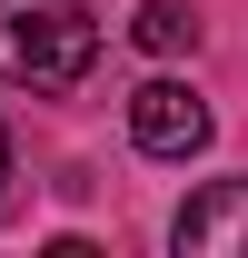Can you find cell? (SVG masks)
Returning a JSON list of instances; mask_svg holds the SVG:
<instances>
[{
  "label": "cell",
  "mask_w": 248,
  "mask_h": 258,
  "mask_svg": "<svg viewBox=\"0 0 248 258\" xmlns=\"http://www.w3.org/2000/svg\"><path fill=\"white\" fill-rule=\"evenodd\" d=\"M129 40H139V50H159V60H179V50H199V10H189V0H139Z\"/></svg>",
  "instance_id": "obj_4"
},
{
  "label": "cell",
  "mask_w": 248,
  "mask_h": 258,
  "mask_svg": "<svg viewBox=\"0 0 248 258\" xmlns=\"http://www.w3.org/2000/svg\"><path fill=\"white\" fill-rule=\"evenodd\" d=\"M169 238H179L189 258H228V248H248V179H218V189H199L169 219Z\"/></svg>",
  "instance_id": "obj_3"
},
{
  "label": "cell",
  "mask_w": 248,
  "mask_h": 258,
  "mask_svg": "<svg viewBox=\"0 0 248 258\" xmlns=\"http://www.w3.org/2000/svg\"><path fill=\"white\" fill-rule=\"evenodd\" d=\"M129 139L149 159H199L209 149V99L189 80H149V90H129Z\"/></svg>",
  "instance_id": "obj_2"
},
{
  "label": "cell",
  "mask_w": 248,
  "mask_h": 258,
  "mask_svg": "<svg viewBox=\"0 0 248 258\" xmlns=\"http://www.w3.org/2000/svg\"><path fill=\"white\" fill-rule=\"evenodd\" d=\"M99 60L90 0H0V80L10 90H70Z\"/></svg>",
  "instance_id": "obj_1"
},
{
  "label": "cell",
  "mask_w": 248,
  "mask_h": 258,
  "mask_svg": "<svg viewBox=\"0 0 248 258\" xmlns=\"http://www.w3.org/2000/svg\"><path fill=\"white\" fill-rule=\"evenodd\" d=\"M0 189H10V129H0Z\"/></svg>",
  "instance_id": "obj_5"
}]
</instances>
